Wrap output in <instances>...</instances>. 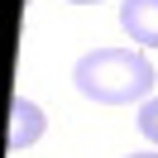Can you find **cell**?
I'll return each mask as SVG.
<instances>
[{
	"mask_svg": "<svg viewBox=\"0 0 158 158\" xmlns=\"http://www.w3.org/2000/svg\"><path fill=\"white\" fill-rule=\"evenodd\" d=\"M72 81L86 101L96 106H129V101H148L153 96V62L144 48H91L77 58Z\"/></svg>",
	"mask_w": 158,
	"mask_h": 158,
	"instance_id": "cell-1",
	"label": "cell"
},
{
	"mask_svg": "<svg viewBox=\"0 0 158 158\" xmlns=\"http://www.w3.org/2000/svg\"><path fill=\"white\" fill-rule=\"evenodd\" d=\"M43 129H48L43 110L34 106L29 96H15V101H10V134H5V153H24V148H34V144L43 139Z\"/></svg>",
	"mask_w": 158,
	"mask_h": 158,
	"instance_id": "cell-2",
	"label": "cell"
},
{
	"mask_svg": "<svg viewBox=\"0 0 158 158\" xmlns=\"http://www.w3.org/2000/svg\"><path fill=\"white\" fill-rule=\"evenodd\" d=\"M120 29L139 48H158V0H125L120 5Z\"/></svg>",
	"mask_w": 158,
	"mask_h": 158,
	"instance_id": "cell-3",
	"label": "cell"
},
{
	"mask_svg": "<svg viewBox=\"0 0 158 158\" xmlns=\"http://www.w3.org/2000/svg\"><path fill=\"white\" fill-rule=\"evenodd\" d=\"M139 129H144V139L158 144V96H148L144 106H139Z\"/></svg>",
	"mask_w": 158,
	"mask_h": 158,
	"instance_id": "cell-4",
	"label": "cell"
},
{
	"mask_svg": "<svg viewBox=\"0 0 158 158\" xmlns=\"http://www.w3.org/2000/svg\"><path fill=\"white\" fill-rule=\"evenodd\" d=\"M67 5H96V0H67Z\"/></svg>",
	"mask_w": 158,
	"mask_h": 158,
	"instance_id": "cell-5",
	"label": "cell"
},
{
	"mask_svg": "<svg viewBox=\"0 0 158 158\" xmlns=\"http://www.w3.org/2000/svg\"><path fill=\"white\" fill-rule=\"evenodd\" d=\"M129 158H158V153H129Z\"/></svg>",
	"mask_w": 158,
	"mask_h": 158,
	"instance_id": "cell-6",
	"label": "cell"
}]
</instances>
